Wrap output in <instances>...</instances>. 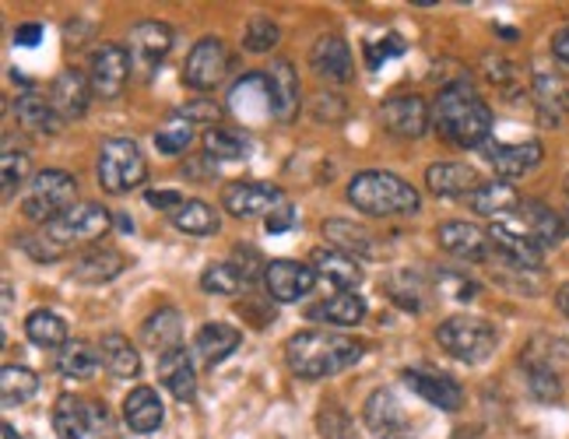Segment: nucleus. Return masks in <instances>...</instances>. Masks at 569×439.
Returning a JSON list of instances; mask_svg holds the SVG:
<instances>
[{"instance_id": "nucleus-1", "label": "nucleus", "mask_w": 569, "mask_h": 439, "mask_svg": "<svg viewBox=\"0 0 569 439\" xmlns=\"http://www.w3.org/2000/svg\"><path fill=\"white\" fill-rule=\"evenodd\" d=\"M432 127L457 148H486L492 138V109L468 81H453L436 96Z\"/></svg>"}, {"instance_id": "nucleus-2", "label": "nucleus", "mask_w": 569, "mask_h": 439, "mask_svg": "<svg viewBox=\"0 0 569 439\" xmlns=\"http://www.w3.org/2000/svg\"><path fill=\"white\" fill-rule=\"evenodd\" d=\"M362 359V345L335 331H299L284 345V362L299 380H327L352 369Z\"/></svg>"}, {"instance_id": "nucleus-3", "label": "nucleus", "mask_w": 569, "mask_h": 439, "mask_svg": "<svg viewBox=\"0 0 569 439\" xmlns=\"http://www.w3.org/2000/svg\"><path fill=\"white\" fill-rule=\"evenodd\" d=\"M348 201H352L362 214L373 218H393V214H415L422 208V193L415 190L398 172L387 169H366L356 172L348 183Z\"/></svg>"}, {"instance_id": "nucleus-4", "label": "nucleus", "mask_w": 569, "mask_h": 439, "mask_svg": "<svg viewBox=\"0 0 569 439\" xmlns=\"http://www.w3.org/2000/svg\"><path fill=\"white\" fill-rule=\"evenodd\" d=\"M78 197V180L63 169H42L39 176H32L26 193H21V214L29 222H42L50 226L60 214H68L74 208Z\"/></svg>"}, {"instance_id": "nucleus-5", "label": "nucleus", "mask_w": 569, "mask_h": 439, "mask_svg": "<svg viewBox=\"0 0 569 439\" xmlns=\"http://www.w3.org/2000/svg\"><path fill=\"white\" fill-rule=\"evenodd\" d=\"M96 176L99 187L106 193H130L144 183L148 176V162L141 156L138 141L130 138H106L99 148V162H96Z\"/></svg>"}, {"instance_id": "nucleus-6", "label": "nucleus", "mask_w": 569, "mask_h": 439, "mask_svg": "<svg viewBox=\"0 0 569 439\" xmlns=\"http://www.w3.org/2000/svg\"><path fill=\"white\" fill-rule=\"evenodd\" d=\"M436 341H440V348L457 362L478 366L496 351L499 335H496V327L481 317H450L436 327Z\"/></svg>"}, {"instance_id": "nucleus-7", "label": "nucleus", "mask_w": 569, "mask_h": 439, "mask_svg": "<svg viewBox=\"0 0 569 439\" xmlns=\"http://www.w3.org/2000/svg\"><path fill=\"white\" fill-rule=\"evenodd\" d=\"M109 226H113L109 211L89 201V204H74L68 214H60L57 222L42 226V236H47L50 243H57L60 250H71L74 243H96V239L109 232Z\"/></svg>"}, {"instance_id": "nucleus-8", "label": "nucleus", "mask_w": 569, "mask_h": 439, "mask_svg": "<svg viewBox=\"0 0 569 439\" xmlns=\"http://www.w3.org/2000/svg\"><path fill=\"white\" fill-rule=\"evenodd\" d=\"M229 71V53H226V42L218 36H204L193 42V50L183 63V81L197 92H211V88L222 84Z\"/></svg>"}, {"instance_id": "nucleus-9", "label": "nucleus", "mask_w": 569, "mask_h": 439, "mask_svg": "<svg viewBox=\"0 0 569 439\" xmlns=\"http://www.w3.org/2000/svg\"><path fill=\"white\" fill-rule=\"evenodd\" d=\"M489 247L496 250V257L507 263V268L520 271V275H531V271H541V253L528 236H523L510 218H502V222H492L489 229Z\"/></svg>"}, {"instance_id": "nucleus-10", "label": "nucleus", "mask_w": 569, "mask_h": 439, "mask_svg": "<svg viewBox=\"0 0 569 439\" xmlns=\"http://www.w3.org/2000/svg\"><path fill=\"white\" fill-rule=\"evenodd\" d=\"M130 68H134V60H130L127 47H117V42H106L99 47L89 60V81H92V92L102 96V99H117L123 92V84L130 78Z\"/></svg>"}, {"instance_id": "nucleus-11", "label": "nucleus", "mask_w": 569, "mask_h": 439, "mask_svg": "<svg viewBox=\"0 0 569 439\" xmlns=\"http://www.w3.org/2000/svg\"><path fill=\"white\" fill-rule=\"evenodd\" d=\"M380 123L387 134L393 138H422L432 117H429V106L422 96H390L383 106H380Z\"/></svg>"}, {"instance_id": "nucleus-12", "label": "nucleus", "mask_w": 569, "mask_h": 439, "mask_svg": "<svg viewBox=\"0 0 569 439\" xmlns=\"http://www.w3.org/2000/svg\"><path fill=\"white\" fill-rule=\"evenodd\" d=\"M317 285V271L310 263L299 260H268L264 271V289L274 302H299L313 292Z\"/></svg>"}, {"instance_id": "nucleus-13", "label": "nucleus", "mask_w": 569, "mask_h": 439, "mask_svg": "<svg viewBox=\"0 0 569 439\" xmlns=\"http://www.w3.org/2000/svg\"><path fill=\"white\" fill-rule=\"evenodd\" d=\"M278 204H284V193L274 183H250V180H239L229 183L222 190V208L232 218H257V214H271Z\"/></svg>"}, {"instance_id": "nucleus-14", "label": "nucleus", "mask_w": 569, "mask_h": 439, "mask_svg": "<svg viewBox=\"0 0 569 439\" xmlns=\"http://www.w3.org/2000/svg\"><path fill=\"white\" fill-rule=\"evenodd\" d=\"M510 222L531 239V243L538 250H552L559 247V239L566 232V218H559L549 204H541V201H523L513 214H510Z\"/></svg>"}, {"instance_id": "nucleus-15", "label": "nucleus", "mask_w": 569, "mask_h": 439, "mask_svg": "<svg viewBox=\"0 0 569 439\" xmlns=\"http://www.w3.org/2000/svg\"><path fill=\"white\" fill-rule=\"evenodd\" d=\"M366 426L377 439H415V429L408 422V415L401 408V401L393 398L390 390H373L366 401Z\"/></svg>"}, {"instance_id": "nucleus-16", "label": "nucleus", "mask_w": 569, "mask_h": 439, "mask_svg": "<svg viewBox=\"0 0 569 439\" xmlns=\"http://www.w3.org/2000/svg\"><path fill=\"white\" fill-rule=\"evenodd\" d=\"M401 380L411 393H419V398L432 408L440 411H457L465 405V387L457 383L447 372H426V369H405Z\"/></svg>"}, {"instance_id": "nucleus-17", "label": "nucleus", "mask_w": 569, "mask_h": 439, "mask_svg": "<svg viewBox=\"0 0 569 439\" xmlns=\"http://www.w3.org/2000/svg\"><path fill=\"white\" fill-rule=\"evenodd\" d=\"M127 39H130L127 53H130V60H134V68H141V71L159 68L172 50V29L166 26V21H138Z\"/></svg>"}, {"instance_id": "nucleus-18", "label": "nucleus", "mask_w": 569, "mask_h": 439, "mask_svg": "<svg viewBox=\"0 0 569 439\" xmlns=\"http://www.w3.org/2000/svg\"><path fill=\"white\" fill-rule=\"evenodd\" d=\"M481 156H486V162L496 169V176H502V180H517V176L541 166L545 148H541V141H513V144L489 141L481 148Z\"/></svg>"}, {"instance_id": "nucleus-19", "label": "nucleus", "mask_w": 569, "mask_h": 439, "mask_svg": "<svg viewBox=\"0 0 569 439\" xmlns=\"http://www.w3.org/2000/svg\"><path fill=\"white\" fill-rule=\"evenodd\" d=\"M92 81L84 78L78 68L60 71L50 84V106L57 109L60 120H81L89 113V102H92Z\"/></svg>"}, {"instance_id": "nucleus-20", "label": "nucleus", "mask_w": 569, "mask_h": 439, "mask_svg": "<svg viewBox=\"0 0 569 439\" xmlns=\"http://www.w3.org/2000/svg\"><path fill=\"white\" fill-rule=\"evenodd\" d=\"M310 68L323 81L345 84L356 74V60H352V50H348V42L341 36H320L310 50Z\"/></svg>"}, {"instance_id": "nucleus-21", "label": "nucleus", "mask_w": 569, "mask_h": 439, "mask_svg": "<svg viewBox=\"0 0 569 439\" xmlns=\"http://www.w3.org/2000/svg\"><path fill=\"white\" fill-rule=\"evenodd\" d=\"M229 109L243 123H260V120L274 117L268 74H247L243 81H236L232 92H229Z\"/></svg>"}, {"instance_id": "nucleus-22", "label": "nucleus", "mask_w": 569, "mask_h": 439, "mask_svg": "<svg viewBox=\"0 0 569 439\" xmlns=\"http://www.w3.org/2000/svg\"><path fill=\"white\" fill-rule=\"evenodd\" d=\"M268 84H271L274 120L278 123H292L299 117V102H302V88H299V74L292 68V60H271Z\"/></svg>"}, {"instance_id": "nucleus-23", "label": "nucleus", "mask_w": 569, "mask_h": 439, "mask_svg": "<svg viewBox=\"0 0 569 439\" xmlns=\"http://www.w3.org/2000/svg\"><path fill=\"white\" fill-rule=\"evenodd\" d=\"M310 268L317 271V278L331 281L341 292H356L362 285V263L335 247H317L310 253Z\"/></svg>"}, {"instance_id": "nucleus-24", "label": "nucleus", "mask_w": 569, "mask_h": 439, "mask_svg": "<svg viewBox=\"0 0 569 439\" xmlns=\"http://www.w3.org/2000/svg\"><path fill=\"white\" fill-rule=\"evenodd\" d=\"M436 243L457 260H486L489 257V232H481L471 222H443L436 226Z\"/></svg>"}, {"instance_id": "nucleus-25", "label": "nucleus", "mask_w": 569, "mask_h": 439, "mask_svg": "<svg viewBox=\"0 0 569 439\" xmlns=\"http://www.w3.org/2000/svg\"><path fill=\"white\" fill-rule=\"evenodd\" d=\"M531 102L538 109L541 127H562V120L569 117V84L559 74H535Z\"/></svg>"}, {"instance_id": "nucleus-26", "label": "nucleus", "mask_w": 569, "mask_h": 439, "mask_svg": "<svg viewBox=\"0 0 569 439\" xmlns=\"http://www.w3.org/2000/svg\"><path fill=\"white\" fill-rule=\"evenodd\" d=\"M520 193L513 183L507 180H492V183H481L471 197H468V208L481 218H492V222H502L520 208Z\"/></svg>"}, {"instance_id": "nucleus-27", "label": "nucleus", "mask_w": 569, "mask_h": 439, "mask_svg": "<svg viewBox=\"0 0 569 439\" xmlns=\"http://www.w3.org/2000/svg\"><path fill=\"white\" fill-rule=\"evenodd\" d=\"M141 341H144V348L156 351L159 359L166 356V351L180 348L183 345V317H180V310H172V306H159V310L144 320Z\"/></svg>"}, {"instance_id": "nucleus-28", "label": "nucleus", "mask_w": 569, "mask_h": 439, "mask_svg": "<svg viewBox=\"0 0 569 439\" xmlns=\"http://www.w3.org/2000/svg\"><path fill=\"white\" fill-rule=\"evenodd\" d=\"M426 187L436 197H471L481 183L478 172L465 162H432L426 169Z\"/></svg>"}, {"instance_id": "nucleus-29", "label": "nucleus", "mask_w": 569, "mask_h": 439, "mask_svg": "<svg viewBox=\"0 0 569 439\" xmlns=\"http://www.w3.org/2000/svg\"><path fill=\"white\" fill-rule=\"evenodd\" d=\"M239 341H243V335L232 323H204L193 338V356L201 359V366L214 369L218 362H226L232 356Z\"/></svg>"}, {"instance_id": "nucleus-30", "label": "nucleus", "mask_w": 569, "mask_h": 439, "mask_svg": "<svg viewBox=\"0 0 569 439\" xmlns=\"http://www.w3.org/2000/svg\"><path fill=\"white\" fill-rule=\"evenodd\" d=\"M127 268V257L113 247H92L89 253H81L71 268V278L81 285H102V281H113L117 275H123Z\"/></svg>"}, {"instance_id": "nucleus-31", "label": "nucleus", "mask_w": 569, "mask_h": 439, "mask_svg": "<svg viewBox=\"0 0 569 439\" xmlns=\"http://www.w3.org/2000/svg\"><path fill=\"white\" fill-rule=\"evenodd\" d=\"M123 419H127L130 432H138V436L156 432L162 426V419H166L162 398L151 387H134L127 393V401H123Z\"/></svg>"}, {"instance_id": "nucleus-32", "label": "nucleus", "mask_w": 569, "mask_h": 439, "mask_svg": "<svg viewBox=\"0 0 569 439\" xmlns=\"http://www.w3.org/2000/svg\"><path fill=\"white\" fill-rule=\"evenodd\" d=\"M159 380L166 383V390L177 401H193V393H197V372H193L190 351L183 345L166 351V356L159 359Z\"/></svg>"}, {"instance_id": "nucleus-33", "label": "nucleus", "mask_w": 569, "mask_h": 439, "mask_svg": "<svg viewBox=\"0 0 569 439\" xmlns=\"http://www.w3.org/2000/svg\"><path fill=\"white\" fill-rule=\"evenodd\" d=\"M53 432L57 439H92V405L60 393L53 405Z\"/></svg>"}, {"instance_id": "nucleus-34", "label": "nucleus", "mask_w": 569, "mask_h": 439, "mask_svg": "<svg viewBox=\"0 0 569 439\" xmlns=\"http://www.w3.org/2000/svg\"><path fill=\"white\" fill-rule=\"evenodd\" d=\"M320 232L327 236V243H331L335 250H341V253H348V257H356V260H366V257H373V253H377L373 236H369L362 226L348 222V218H327V222L320 226Z\"/></svg>"}, {"instance_id": "nucleus-35", "label": "nucleus", "mask_w": 569, "mask_h": 439, "mask_svg": "<svg viewBox=\"0 0 569 439\" xmlns=\"http://www.w3.org/2000/svg\"><path fill=\"white\" fill-rule=\"evenodd\" d=\"M14 113H18V123L32 130V134L39 138H53L60 134V117H57V109L50 106V99H42L39 92H21L14 99Z\"/></svg>"}, {"instance_id": "nucleus-36", "label": "nucleus", "mask_w": 569, "mask_h": 439, "mask_svg": "<svg viewBox=\"0 0 569 439\" xmlns=\"http://www.w3.org/2000/svg\"><path fill=\"white\" fill-rule=\"evenodd\" d=\"M310 320L331 323V327H356L366 320V299L356 292H338L331 299L310 306Z\"/></svg>"}, {"instance_id": "nucleus-37", "label": "nucleus", "mask_w": 569, "mask_h": 439, "mask_svg": "<svg viewBox=\"0 0 569 439\" xmlns=\"http://www.w3.org/2000/svg\"><path fill=\"white\" fill-rule=\"evenodd\" d=\"M99 356H102V366L109 369V377H117V380L138 377V369H141L138 348L130 345V338H123V335H106L99 341Z\"/></svg>"}, {"instance_id": "nucleus-38", "label": "nucleus", "mask_w": 569, "mask_h": 439, "mask_svg": "<svg viewBox=\"0 0 569 439\" xmlns=\"http://www.w3.org/2000/svg\"><path fill=\"white\" fill-rule=\"evenodd\" d=\"M204 156L211 162H239L250 156V138L236 127H211L204 134Z\"/></svg>"}, {"instance_id": "nucleus-39", "label": "nucleus", "mask_w": 569, "mask_h": 439, "mask_svg": "<svg viewBox=\"0 0 569 439\" xmlns=\"http://www.w3.org/2000/svg\"><path fill=\"white\" fill-rule=\"evenodd\" d=\"M99 362H102V356L89 341H68L57 356L60 377H68V380H92L99 372Z\"/></svg>"}, {"instance_id": "nucleus-40", "label": "nucleus", "mask_w": 569, "mask_h": 439, "mask_svg": "<svg viewBox=\"0 0 569 439\" xmlns=\"http://www.w3.org/2000/svg\"><path fill=\"white\" fill-rule=\"evenodd\" d=\"M172 226H177L180 232L187 236H214L218 226H222V218H218V211L208 204V201H183L177 211H172Z\"/></svg>"}, {"instance_id": "nucleus-41", "label": "nucleus", "mask_w": 569, "mask_h": 439, "mask_svg": "<svg viewBox=\"0 0 569 439\" xmlns=\"http://www.w3.org/2000/svg\"><path fill=\"white\" fill-rule=\"evenodd\" d=\"M523 369H528V390L541 405H556L562 398V380H559V369L552 366V359L528 356Z\"/></svg>"}, {"instance_id": "nucleus-42", "label": "nucleus", "mask_w": 569, "mask_h": 439, "mask_svg": "<svg viewBox=\"0 0 569 439\" xmlns=\"http://www.w3.org/2000/svg\"><path fill=\"white\" fill-rule=\"evenodd\" d=\"M39 390V377L29 366H4L0 369V398H4L8 408L29 405Z\"/></svg>"}, {"instance_id": "nucleus-43", "label": "nucleus", "mask_w": 569, "mask_h": 439, "mask_svg": "<svg viewBox=\"0 0 569 439\" xmlns=\"http://www.w3.org/2000/svg\"><path fill=\"white\" fill-rule=\"evenodd\" d=\"M26 335L39 348H63L68 345V323H63L53 310H32L26 320Z\"/></svg>"}, {"instance_id": "nucleus-44", "label": "nucleus", "mask_w": 569, "mask_h": 439, "mask_svg": "<svg viewBox=\"0 0 569 439\" xmlns=\"http://www.w3.org/2000/svg\"><path fill=\"white\" fill-rule=\"evenodd\" d=\"M29 180V151L14 148L11 141H4V151H0V183H4V201H11L14 190Z\"/></svg>"}, {"instance_id": "nucleus-45", "label": "nucleus", "mask_w": 569, "mask_h": 439, "mask_svg": "<svg viewBox=\"0 0 569 439\" xmlns=\"http://www.w3.org/2000/svg\"><path fill=\"white\" fill-rule=\"evenodd\" d=\"M247 285V278L239 275V268L232 260H218V263H208L204 275H201V289L208 296H236L239 289Z\"/></svg>"}, {"instance_id": "nucleus-46", "label": "nucleus", "mask_w": 569, "mask_h": 439, "mask_svg": "<svg viewBox=\"0 0 569 439\" xmlns=\"http://www.w3.org/2000/svg\"><path fill=\"white\" fill-rule=\"evenodd\" d=\"M193 144V123L180 113H172L159 130H156V148L162 156H183V151Z\"/></svg>"}, {"instance_id": "nucleus-47", "label": "nucleus", "mask_w": 569, "mask_h": 439, "mask_svg": "<svg viewBox=\"0 0 569 439\" xmlns=\"http://www.w3.org/2000/svg\"><path fill=\"white\" fill-rule=\"evenodd\" d=\"M278 26L271 18H250V26H247V36H243V50L247 53H271L278 47Z\"/></svg>"}, {"instance_id": "nucleus-48", "label": "nucleus", "mask_w": 569, "mask_h": 439, "mask_svg": "<svg viewBox=\"0 0 569 439\" xmlns=\"http://www.w3.org/2000/svg\"><path fill=\"white\" fill-rule=\"evenodd\" d=\"M317 429H320L323 439H359L356 429H352V419H348V411H341L338 405L320 408V415H317Z\"/></svg>"}, {"instance_id": "nucleus-49", "label": "nucleus", "mask_w": 569, "mask_h": 439, "mask_svg": "<svg viewBox=\"0 0 569 439\" xmlns=\"http://www.w3.org/2000/svg\"><path fill=\"white\" fill-rule=\"evenodd\" d=\"M401 53H405V39L398 32L366 42V63H369V68H383L390 57H401Z\"/></svg>"}, {"instance_id": "nucleus-50", "label": "nucleus", "mask_w": 569, "mask_h": 439, "mask_svg": "<svg viewBox=\"0 0 569 439\" xmlns=\"http://www.w3.org/2000/svg\"><path fill=\"white\" fill-rule=\"evenodd\" d=\"M180 117H187L193 127H197V123H208V130H211L218 120H222V106H218L214 99H190V102L180 109Z\"/></svg>"}, {"instance_id": "nucleus-51", "label": "nucleus", "mask_w": 569, "mask_h": 439, "mask_svg": "<svg viewBox=\"0 0 569 439\" xmlns=\"http://www.w3.org/2000/svg\"><path fill=\"white\" fill-rule=\"evenodd\" d=\"M18 247L26 250L32 260H39V263H53V260H60L63 253H68V250H60L57 243H50V239L42 236V232H39V236H21V239H18Z\"/></svg>"}, {"instance_id": "nucleus-52", "label": "nucleus", "mask_w": 569, "mask_h": 439, "mask_svg": "<svg viewBox=\"0 0 569 439\" xmlns=\"http://www.w3.org/2000/svg\"><path fill=\"white\" fill-rule=\"evenodd\" d=\"M299 222V214H296V208L284 201V204H278L268 218H264V226H268V232L271 236H281V232H289L292 226Z\"/></svg>"}, {"instance_id": "nucleus-53", "label": "nucleus", "mask_w": 569, "mask_h": 439, "mask_svg": "<svg viewBox=\"0 0 569 439\" xmlns=\"http://www.w3.org/2000/svg\"><path fill=\"white\" fill-rule=\"evenodd\" d=\"M144 201L151 204V208H159V211H177L180 204H183V193L180 190H148L144 193Z\"/></svg>"}, {"instance_id": "nucleus-54", "label": "nucleus", "mask_w": 569, "mask_h": 439, "mask_svg": "<svg viewBox=\"0 0 569 439\" xmlns=\"http://www.w3.org/2000/svg\"><path fill=\"white\" fill-rule=\"evenodd\" d=\"M443 285H450V296L457 299V302H471L475 296H478V281H468V278H461V275H443L440 278Z\"/></svg>"}, {"instance_id": "nucleus-55", "label": "nucleus", "mask_w": 569, "mask_h": 439, "mask_svg": "<svg viewBox=\"0 0 569 439\" xmlns=\"http://www.w3.org/2000/svg\"><path fill=\"white\" fill-rule=\"evenodd\" d=\"M42 39V26L39 21H29V26H18L14 29V47H36Z\"/></svg>"}, {"instance_id": "nucleus-56", "label": "nucleus", "mask_w": 569, "mask_h": 439, "mask_svg": "<svg viewBox=\"0 0 569 439\" xmlns=\"http://www.w3.org/2000/svg\"><path fill=\"white\" fill-rule=\"evenodd\" d=\"M552 57L562 63V68H569V29L552 36Z\"/></svg>"}, {"instance_id": "nucleus-57", "label": "nucleus", "mask_w": 569, "mask_h": 439, "mask_svg": "<svg viewBox=\"0 0 569 439\" xmlns=\"http://www.w3.org/2000/svg\"><path fill=\"white\" fill-rule=\"evenodd\" d=\"M556 306H559V313H562V317H569V281H566V285H559Z\"/></svg>"}, {"instance_id": "nucleus-58", "label": "nucleus", "mask_w": 569, "mask_h": 439, "mask_svg": "<svg viewBox=\"0 0 569 439\" xmlns=\"http://www.w3.org/2000/svg\"><path fill=\"white\" fill-rule=\"evenodd\" d=\"M0 439H21V436L14 432V426H11V422H4V426H0Z\"/></svg>"}, {"instance_id": "nucleus-59", "label": "nucleus", "mask_w": 569, "mask_h": 439, "mask_svg": "<svg viewBox=\"0 0 569 439\" xmlns=\"http://www.w3.org/2000/svg\"><path fill=\"white\" fill-rule=\"evenodd\" d=\"M566 232H569V211H566Z\"/></svg>"}, {"instance_id": "nucleus-60", "label": "nucleus", "mask_w": 569, "mask_h": 439, "mask_svg": "<svg viewBox=\"0 0 569 439\" xmlns=\"http://www.w3.org/2000/svg\"><path fill=\"white\" fill-rule=\"evenodd\" d=\"M566 190H569V180H566Z\"/></svg>"}]
</instances>
